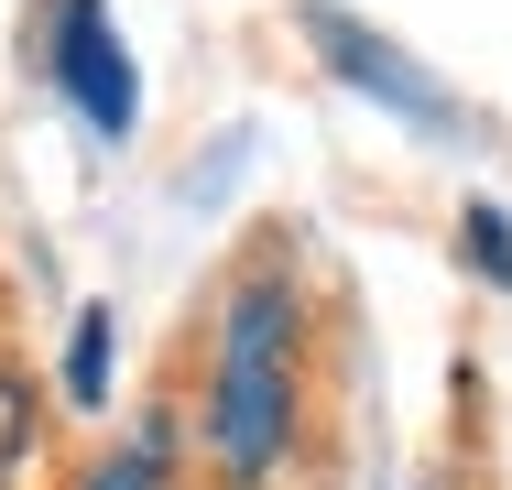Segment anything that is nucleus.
Instances as JSON below:
<instances>
[{
    "label": "nucleus",
    "instance_id": "4",
    "mask_svg": "<svg viewBox=\"0 0 512 490\" xmlns=\"http://www.w3.org/2000/svg\"><path fill=\"white\" fill-rule=\"evenodd\" d=\"M164 458H175V425H142V436H131L88 490H164Z\"/></svg>",
    "mask_w": 512,
    "mask_h": 490
},
{
    "label": "nucleus",
    "instance_id": "1",
    "mask_svg": "<svg viewBox=\"0 0 512 490\" xmlns=\"http://www.w3.org/2000/svg\"><path fill=\"white\" fill-rule=\"evenodd\" d=\"M284 425H295V284H284V273H251V284L229 294L218 392H207L218 469H229V480H262V469L284 458Z\"/></svg>",
    "mask_w": 512,
    "mask_h": 490
},
{
    "label": "nucleus",
    "instance_id": "2",
    "mask_svg": "<svg viewBox=\"0 0 512 490\" xmlns=\"http://www.w3.org/2000/svg\"><path fill=\"white\" fill-rule=\"evenodd\" d=\"M55 88L88 109V131H131V109H142V77H131V55H120V33H109L99 0H55Z\"/></svg>",
    "mask_w": 512,
    "mask_h": 490
},
{
    "label": "nucleus",
    "instance_id": "5",
    "mask_svg": "<svg viewBox=\"0 0 512 490\" xmlns=\"http://www.w3.org/2000/svg\"><path fill=\"white\" fill-rule=\"evenodd\" d=\"M99 392H109V316L88 305L77 338H66V403H99Z\"/></svg>",
    "mask_w": 512,
    "mask_h": 490
},
{
    "label": "nucleus",
    "instance_id": "3",
    "mask_svg": "<svg viewBox=\"0 0 512 490\" xmlns=\"http://www.w3.org/2000/svg\"><path fill=\"white\" fill-rule=\"evenodd\" d=\"M306 33H316V55H327V66H338L349 88H371L382 109H404L414 131H447V120H458V109H447V88H436L425 66H404V55H393L382 33H360V22L338 11V0H306Z\"/></svg>",
    "mask_w": 512,
    "mask_h": 490
},
{
    "label": "nucleus",
    "instance_id": "7",
    "mask_svg": "<svg viewBox=\"0 0 512 490\" xmlns=\"http://www.w3.org/2000/svg\"><path fill=\"white\" fill-rule=\"evenodd\" d=\"M469 262H480L491 284H512V218L502 207H469Z\"/></svg>",
    "mask_w": 512,
    "mask_h": 490
},
{
    "label": "nucleus",
    "instance_id": "6",
    "mask_svg": "<svg viewBox=\"0 0 512 490\" xmlns=\"http://www.w3.org/2000/svg\"><path fill=\"white\" fill-rule=\"evenodd\" d=\"M22 469H33V392L0 371V490H22Z\"/></svg>",
    "mask_w": 512,
    "mask_h": 490
}]
</instances>
